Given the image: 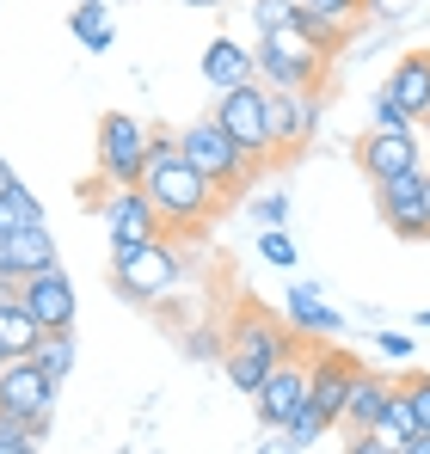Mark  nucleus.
Wrapping results in <instances>:
<instances>
[{
    "mask_svg": "<svg viewBox=\"0 0 430 454\" xmlns=\"http://www.w3.org/2000/svg\"><path fill=\"white\" fill-rule=\"evenodd\" d=\"M99 215H105V227H111V258H123V252H136V246H147V239H160V215L147 209L142 184H105Z\"/></svg>",
    "mask_w": 430,
    "mask_h": 454,
    "instance_id": "9d476101",
    "label": "nucleus"
},
{
    "mask_svg": "<svg viewBox=\"0 0 430 454\" xmlns=\"http://www.w3.org/2000/svg\"><path fill=\"white\" fill-rule=\"evenodd\" d=\"M418 325H430V313H418Z\"/></svg>",
    "mask_w": 430,
    "mask_h": 454,
    "instance_id": "79ce46f5",
    "label": "nucleus"
},
{
    "mask_svg": "<svg viewBox=\"0 0 430 454\" xmlns=\"http://www.w3.org/2000/svg\"><path fill=\"white\" fill-rule=\"evenodd\" d=\"M0 289L19 295V277H12V264H6V239H0Z\"/></svg>",
    "mask_w": 430,
    "mask_h": 454,
    "instance_id": "c9c22d12",
    "label": "nucleus"
},
{
    "mask_svg": "<svg viewBox=\"0 0 430 454\" xmlns=\"http://www.w3.org/2000/svg\"><path fill=\"white\" fill-rule=\"evenodd\" d=\"M215 123L252 153V160H271L277 153V92L265 80H246L234 92H215Z\"/></svg>",
    "mask_w": 430,
    "mask_h": 454,
    "instance_id": "20e7f679",
    "label": "nucleus"
},
{
    "mask_svg": "<svg viewBox=\"0 0 430 454\" xmlns=\"http://www.w3.org/2000/svg\"><path fill=\"white\" fill-rule=\"evenodd\" d=\"M375 350H381L387 363H412V350H418V344H412L406 332H375Z\"/></svg>",
    "mask_w": 430,
    "mask_h": 454,
    "instance_id": "2f4dec72",
    "label": "nucleus"
},
{
    "mask_svg": "<svg viewBox=\"0 0 430 454\" xmlns=\"http://www.w3.org/2000/svg\"><path fill=\"white\" fill-rule=\"evenodd\" d=\"M369 436H381V442H394V449H406V442L418 436V418H412V399L400 393V380H394V393H387V405H381V418H375Z\"/></svg>",
    "mask_w": 430,
    "mask_h": 454,
    "instance_id": "5701e85b",
    "label": "nucleus"
},
{
    "mask_svg": "<svg viewBox=\"0 0 430 454\" xmlns=\"http://www.w3.org/2000/svg\"><path fill=\"white\" fill-rule=\"evenodd\" d=\"M400 393L412 399V418H418V430H430V375H406V380H400Z\"/></svg>",
    "mask_w": 430,
    "mask_h": 454,
    "instance_id": "c756f323",
    "label": "nucleus"
},
{
    "mask_svg": "<svg viewBox=\"0 0 430 454\" xmlns=\"http://www.w3.org/2000/svg\"><path fill=\"white\" fill-rule=\"evenodd\" d=\"M19 307L44 325V332H74V283L62 264L37 270V277H19Z\"/></svg>",
    "mask_w": 430,
    "mask_h": 454,
    "instance_id": "ddd939ff",
    "label": "nucleus"
},
{
    "mask_svg": "<svg viewBox=\"0 0 430 454\" xmlns=\"http://www.w3.org/2000/svg\"><path fill=\"white\" fill-rule=\"evenodd\" d=\"M147 160V123L130 111H105L99 129H92V166H99V184H136Z\"/></svg>",
    "mask_w": 430,
    "mask_h": 454,
    "instance_id": "0eeeda50",
    "label": "nucleus"
},
{
    "mask_svg": "<svg viewBox=\"0 0 430 454\" xmlns=\"http://www.w3.org/2000/svg\"><path fill=\"white\" fill-rule=\"evenodd\" d=\"M375 215L387 222L394 239H430V166L381 178L375 184Z\"/></svg>",
    "mask_w": 430,
    "mask_h": 454,
    "instance_id": "6e6552de",
    "label": "nucleus"
},
{
    "mask_svg": "<svg viewBox=\"0 0 430 454\" xmlns=\"http://www.w3.org/2000/svg\"><path fill=\"white\" fill-rule=\"evenodd\" d=\"M142 197L147 209L160 215V233H197V227L215 215V191L210 178L179 153V136L166 129H147V160H142Z\"/></svg>",
    "mask_w": 430,
    "mask_h": 454,
    "instance_id": "f257e3e1",
    "label": "nucleus"
},
{
    "mask_svg": "<svg viewBox=\"0 0 430 454\" xmlns=\"http://www.w3.org/2000/svg\"><path fill=\"white\" fill-rule=\"evenodd\" d=\"M6 264H12V277H37V270L62 264V252H56V239H50V227L31 222V227H12V233H6Z\"/></svg>",
    "mask_w": 430,
    "mask_h": 454,
    "instance_id": "6ab92c4d",
    "label": "nucleus"
},
{
    "mask_svg": "<svg viewBox=\"0 0 430 454\" xmlns=\"http://www.w3.org/2000/svg\"><path fill=\"white\" fill-rule=\"evenodd\" d=\"M375 129H418L406 105H394L387 92H375Z\"/></svg>",
    "mask_w": 430,
    "mask_h": 454,
    "instance_id": "7c9ffc66",
    "label": "nucleus"
},
{
    "mask_svg": "<svg viewBox=\"0 0 430 454\" xmlns=\"http://www.w3.org/2000/svg\"><path fill=\"white\" fill-rule=\"evenodd\" d=\"M320 136V92H277V153H295Z\"/></svg>",
    "mask_w": 430,
    "mask_h": 454,
    "instance_id": "f3484780",
    "label": "nucleus"
},
{
    "mask_svg": "<svg viewBox=\"0 0 430 454\" xmlns=\"http://www.w3.org/2000/svg\"><path fill=\"white\" fill-rule=\"evenodd\" d=\"M345 454H400V449H394V442H381V436H369V430H362L357 442H345Z\"/></svg>",
    "mask_w": 430,
    "mask_h": 454,
    "instance_id": "72a5a7b5",
    "label": "nucleus"
},
{
    "mask_svg": "<svg viewBox=\"0 0 430 454\" xmlns=\"http://www.w3.org/2000/svg\"><path fill=\"white\" fill-rule=\"evenodd\" d=\"M252 454H301V449L289 442L283 430H271V436H265V442H259V449H252Z\"/></svg>",
    "mask_w": 430,
    "mask_h": 454,
    "instance_id": "f704fd0d",
    "label": "nucleus"
},
{
    "mask_svg": "<svg viewBox=\"0 0 430 454\" xmlns=\"http://www.w3.org/2000/svg\"><path fill=\"white\" fill-rule=\"evenodd\" d=\"M295 350H301V338L289 332V319L265 313L259 301H246L234 313V325L221 332V369H227V380H234L240 393H259L265 375L283 369Z\"/></svg>",
    "mask_w": 430,
    "mask_h": 454,
    "instance_id": "f03ea898",
    "label": "nucleus"
},
{
    "mask_svg": "<svg viewBox=\"0 0 430 454\" xmlns=\"http://www.w3.org/2000/svg\"><path fill=\"white\" fill-rule=\"evenodd\" d=\"M31 356H37V369L50 380H68L74 375V332H44V344Z\"/></svg>",
    "mask_w": 430,
    "mask_h": 454,
    "instance_id": "b1692460",
    "label": "nucleus"
},
{
    "mask_svg": "<svg viewBox=\"0 0 430 454\" xmlns=\"http://www.w3.org/2000/svg\"><path fill=\"white\" fill-rule=\"evenodd\" d=\"M185 6H203V12H210V6H227V0H185Z\"/></svg>",
    "mask_w": 430,
    "mask_h": 454,
    "instance_id": "58836bf2",
    "label": "nucleus"
},
{
    "mask_svg": "<svg viewBox=\"0 0 430 454\" xmlns=\"http://www.w3.org/2000/svg\"><path fill=\"white\" fill-rule=\"evenodd\" d=\"M394 105H406L412 111V123H425L430 117V50H406L400 62H394V74L381 86Z\"/></svg>",
    "mask_w": 430,
    "mask_h": 454,
    "instance_id": "2eb2a0df",
    "label": "nucleus"
},
{
    "mask_svg": "<svg viewBox=\"0 0 430 454\" xmlns=\"http://www.w3.org/2000/svg\"><path fill=\"white\" fill-rule=\"evenodd\" d=\"M259 252H265V264H277V270L295 264V239H289L283 227H259Z\"/></svg>",
    "mask_w": 430,
    "mask_h": 454,
    "instance_id": "c85d7f7f",
    "label": "nucleus"
},
{
    "mask_svg": "<svg viewBox=\"0 0 430 454\" xmlns=\"http://www.w3.org/2000/svg\"><path fill=\"white\" fill-rule=\"evenodd\" d=\"M400 454H430V430H418V436H412V442H406Z\"/></svg>",
    "mask_w": 430,
    "mask_h": 454,
    "instance_id": "4c0bfd02",
    "label": "nucleus"
},
{
    "mask_svg": "<svg viewBox=\"0 0 430 454\" xmlns=\"http://www.w3.org/2000/svg\"><path fill=\"white\" fill-rule=\"evenodd\" d=\"M246 12H252V31L265 37V31H283V25L301 19V0H252Z\"/></svg>",
    "mask_w": 430,
    "mask_h": 454,
    "instance_id": "a878e982",
    "label": "nucleus"
},
{
    "mask_svg": "<svg viewBox=\"0 0 430 454\" xmlns=\"http://www.w3.org/2000/svg\"><path fill=\"white\" fill-rule=\"evenodd\" d=\"M387 393H394V380H387V375H375V369H362V375L351 380V399H345V418H338V430H351V436L375 430V418H381Z\"/></svg>",
    "mask_w": 430,
    "mask_h": 454,
    "instance_id": "aec40b11",
    "label": "nucleus"
},
{
    "mask_svg": "<svg viewBox=\"0 0 430 454\" xmlns=\"http://www.w3.org/2000/svg\"><path fill=\"white\" fill-rule=\"evenodd\" d=\"M179 277H185V258H179L172 233H160V239H147V246H136V252L111 258V283H117V295L136 301V307L166 301V295L179 289Z\"/></svg>",
    "mask_w": 430,
    "mask_h": 454,
    "instance_id": "423d86ee",
    "label": "nucleus"
},
{
    "mask_svg": "<svg viewBox=\"0 0 430 454\" xmlns=\"http://www.w3.org/2000/svg\"><path fill=\"white\" fill-rule=\"evenodd\" d=\"M375 0H301V12H314V19H332V25H351L357 31V19L369 12Z\"/></svg>",
    "mask_w": 430,
    "mask_h": 454,
    "instance_id": "bb28decb",
    "label": "nucleus"
},
{
    "mask_svg": "<svg viewBox=\"0 0 430 454\" xmlns=\"http://www.w3.org/2000/svg\"><path fill=\"white\" fill-rule=\"evenodd\" d=\"M252 405H259V424H265V430H283L289 418L307 405V344L289 356L283 369L265 375V387L252 393Z\"/></svg>",
    "mask_w": 430,
    "mask_h": 454,
    "instance_id": "4468645a",
    "label": "nucleus"
},
{
    "mask_svg": "<svg viewBox=\"0 0 430 454\" xmlns=\"http://www.w3.org/2000/svg\"><path fill=\"white\" fill-rule=\"evenodd\" d=\"M289 332H295V338H338V332H345V319L326 307L320 283H295V289H289Z\"/></svg>",
    "mask_w": 430,
    "mask_h": 454,
    "instance_id": "a211bd4d",
    "label": "nucleus"
},
{
    "mask_svg": "<svg viewBox=\"0 0 430 454\" xmlns=\"http://www.w3.org/2000/svg\"><path fill=\"white\" fill-rule=\"evenodd\" d=\"M326 430H332V424H326V418H320L314 405H301V411H295V418H289V424H283V436H289V442H295V449H314V442H320Z\"/></svg>",
    "mask_w": 430,
    "mask_h": 454,
    "instance_id": "cd10ccee",
    "label": "nucleus"
},
{
    "mask_svg": "<svg viewBox=\"0 0 430 454\" xmlns=\"http://www.w3.org/2000/svg\"><path fill=\"white\" fill-rule=\"evenodd\" d=\"M31 222H44V203H37L25 184H12V191L0 197V239H6L12 227H31Z\"/></svg>",
    "mask_w": 430,
    "mask_h": 454,
    "instance_id": "393cba45",
    "label": "nucleus"
},
{
    "mask_svg": "<svg viewBox=\"0 0 430 454\" xmlns=\"http://www.w3.org/2000/svg\"><path fill=\"white\" fill-rule=\"evenodd\" d=\"M37 344H44V325L19 307V295H6V301H0V350H6V356H31Z\"/></svg>",
    "mask_w": 430,
    "mask_h": 454,
    "instance_id": "4be33fe9",
    "label": "nucleus"
},
{
    "mask_svg": "<svg viewBox=\"0 0 430 454\" xmlns=\"http://www.w3.org/2000/svg\"><path fill=\"white\" fill-rule=\"evenodd\" d=\"M418 136H425V153H430V117H425V123H418Z\"/></svg>",
    "mask_w": 430,
    "mask_h": 454,
    "instance_id": "ea45409f",
    "label": "nucleus"
},
{
    "mask_svg": "<svg viewBox=\"0 0 430 454\" xmlns=\"http://www.w3.org/2000/svg\"><path fill=\"white\" fill-rule=\"evenodd\" d=\"M179 153H185V160H191V166L210 178L221 197H227V191H246V184H252V172H259V160L240 148V142H234V136H227L215 117L185 123V129H179Z\"/></svg>",
    "mask_w": 430,
    "mask_h": 454,
    "instance_id": "39448f33",
    "label": "nucleus"
},
{
    "mask_svg": "<svg viewBox=\"0 0 430 454\" xmlns=\"http://www.w3.org/2000/svg\"><path fill=\"white\" fill-rule=\"evenodd\" d=\"M252 215H259V227H283L289 197H277V191H271V197H259V203H252Z\"/></svg>",
    "mask_w": 430,
    "mask_h": 454,
    "instance_id": "473e14b6",
    "label": "nucleus"
},
{
    "mask_svg": "<svg viewBox=\"0 0 430 454\" xmlns=\"http://www.w3.org/2000/svg\"><path fill=\"white\" fill-rule=\"evenodd\" d=\"M362 375V363L351 350H338V344H320L314 356H307V405L338 430V418H345V399H351V380Z\"/></svg>",
    "mask_w": 430,
    "mask_h": 454,
    "instance_id": "9b49d317",
    "label": "nucleus"
},
{
    "mask_svg": "<svg viewBox=\"0 0 430 454\" xmlns=\"http://www.w3.org/2000/svg\"><path fill=\"white\" fill-rule=\"evenodd\" d=\"M12 184H19V172H12V160H6V153H0V197H6V191H12Z\"/></svg>",
    "mask_w": 430,
    "mask_h": 454,
    "instance_id": "e433bc0d",
    "label": "nucleus"
},
{
    "mask_svg": "<svg viewBox=\"0 0 430 454\" xmlns=\"http://www.w3.org/2000/svg\"><path fill=\"white\" fill-rule=\"evenodd\" d=\"M357 166L369 172V184L400 178V172H418L425 166V136L418 129H369L357 142Z\"/></svg>",
    "mask_w": 430,
    "mask_h": 454,
    "instance_id": "f8f14e48",
    "label": "nucleus"
},
{
    "mask_svg": "<svg viewBox=\"0 0 430 454\" xmlns=\"http://www.w3.org/2000/svg\"><path fill=\"white\" fill-rule=\"evenodd\" d=\"M203 80H210L215 92H234V86H246V80H259V68H252V50L240 43V37H210L203 43Z\"/></svg>",
    "mask_w": 430,
    "mask_h": 454,
    "instance_id": "dca6fc26",
    "label": "nucleus"
},
{
    "mask_svg": "<svg viewBox=\"0 0 430 454\" xmlns=\"http://www.w3.org/2000/svg\"><path fill=\"white\" fill-rule=\"evenodd\" d=\"M56 387H62V380L44 375L37 356H12V363L0 369V411H6V418H25V424L44 436V424H50V411H56Z\"/></svg>",
    "mask_w": 430,
    "mask_h": 454,
    "instance_id": "1a4fd4ad",
    "label": "nucleus"
},
{
    "mask_svg": "<svg viewBox=\"0 0 430 454\" xmlns=\"http://www.w3.org/2000/svg\"><path fill=\"white\" fill-rule=\"evenodd\" d=\"M68 31L92 50V56H105V50L117 43V31H111V0H74Z\"/></svg>",
    "mask_w": 430,
    "mask_h": 454,
    "instance_id": "412c9836",
    "label": "nucleus"
},
{
    "mask_svg": "<svg viewBox=\"0 0 430 454\" xmlns=\"http://www.w3.org/2000/svg\"><path fill=\"white\" fill-rule=\"evenodd\" d=\"M252 68L271 92H320L326 86V68H332V50L314 43V31L295 19L283 31H265L252 43Z\"/></svg>",
    "mask_w": 430,
    "mask_h": 454,
    "instance_id": "7ed1b4c3",
    "label": "nucleus"
},
{
    "mask_svg": "<svg viewBox=\"0 0 430 454\" xmlns=\"http://www.w3.org/2000/svg\"><path fill=\"white\" fill-rule=\"evenodd\" d=\"M6 363H12V356H6V350H0V369H6Z\"/></svg>",
    "mask_w": 430,
    "mask_h": 454,
    "instance_id": "a19ab883",
    "label": "nucleus"
}]
</instances>
